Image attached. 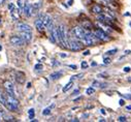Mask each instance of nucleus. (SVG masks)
<instances>
[{
	"instance_id": "1",
	"label": "nucleus",
	"mask_w": 131,
	"mask_h": 122,
	"mask_svg": "<svg viewBox=\"0 0 131 122\" xmlns=\"http://www.w3.org/2000/svg\"><path fill=\"white\" fill-rule=\"evenodd\" d=\"M5 107L9 111H16L19 108V101L14 95H10V94L6 93V104H5Z\"/></svg>"
},
{
	"instance_id": "2",
	"label": "nucleus",
	"mask_w": 131,
	"mask_h": 122,
	"mask_svg": "<svg viewBox=\"0 0 131 122\" xmlns=\"http://www.w3.org/2000/svg\"><path fill=\"white\" fill-rule=\"evenodd\" d=\"M94 34L98 37V39H100V40H103V41H110L111 40V36H108L107 33L105 31H103L102 29H96Z\"/></svg>"
},
{
	"instance_id": "3",
	"label": "nucleus",
	"mask_w": 131,
	"mask_h": 122,
	"mask_svg": "<svg viewBox=\"0 0 131 122\" xmlns=\"http://www.w3.org/2000/svg\"><path fill=\"white\" fill-rule=\"evenodd\" d=\"M51 39H52L53 42H57V43L61 42V38H60L59 31H58L57 27H53L51 29Z\"/></svg>"
},
{
	"instance_id": "4",
	"label": "nucleus",
	"mask_w": 131,
	"mask_h": 122,
	"mask_svg": "<svg viewBox=\"0 0 131 122\" xmlns=\"http://www.w3.org/2000/svg\"><path fill=\"white\" fill-rule=\"evenodd\" d=\"M9 41L12 45H15V46H23L25 43V40L23 38H22L21 36H17V35H14V36L10 37Z\"/></svg>"
},
{
	"instance_id": "5",
	"label": "nucleus",
	"mask_w": 131,
	"mask_h": 122,
	"mask_svg": "<svg viewBox=\"0 0 131 122\" xmlns=\"http://www.w3.org/2000/svg\"><path fill=\"white\" fill-rule=\"evenodd\" d=\"M72 33L73 34L78 37V38H80V39H82L84 36H85V30L82 28V27H74L73 29H72Z\"/></svg>"
},
{
	"instance_id": "6",
	"label": "nucleus",
	"mask_w": 131,
	"mask_h": 122,
	"mask_svg": "<svg viewBox=\"0 0 131 122\" xmlns=\"http://www.w3.org/2000/svg\"><path fill=\"white\" fill-rule=\"evenodd\" d=\"M4 87H5V89H6V93L15 96V88H14V85H13L12 82L5 81L4 82Z\"/></svg>"
},
{
	"instance_id": "7",
	"label": "nucleus",
	"mask_w": 131,
	"mask_h": 122,
	"mask_svg": "<svg viewBox=\"0 0 131 122\" xmlns=\"http://www.w3.org/2000/svg\"><path fill=\"white\" fill-rule=\"evenodd\" d=\"M58 31H59V35H60V38H61V42H62V41H67L65 27H64L63 25H60V26L58 27ZM61 42H60V43H61Z\"/></svg>"
},
{
	"instance_id": "8",
	"label": "nucleus",
	"mask_w": 131,
	"mask_h": 122,
	"mask_svg": "<svg viewBox=\"0 0 131 122\" xmlns=\"http://www.w3.org/2000/svg\"><path fill=\"white\" fill-rule=\"evenodd\" d=\"M68 45H69V49L71 51H80L83 49V45H81V43L76 42V41H73V40L69 41Z\"/></svg>"
},
{
	"instance_id": "9",
	"label": "nucleus",
	"mask_w": 131,
	"mask_h": 122,
	"mask_svg": "<svg viewBox=\"0 0 131 122\" xmlns=\"http://www.w3.org/2000/svg\"><path fill=\"white\" fill-rule=\"evenodd\" d=\"M23 10H24V14L26 15V17H30L32 15V12H33V6L30 5L29 3H25Z\"/></svg>"
},
{
	"instance_id": "10",
	"label": "nucleus",
	"mask_w": 131,
	"mask_h": 122,
	"mask_svg": "<svg viewBox=\"0 0 131 122\" xmlns=\"http://www.w3.org/2000/svg\"><path fill=\"white\" fill-rule=\"evenodd\" d=\"M17 28H18L20 31H26V32H31V30H32V28H31L29 25L25 24V23H19V24L17 25Z\"/></svg>"
},
{
	"instance_id": "11",
	"label": "nucleus",
	"mask_w": 131,
	"mask_h": 122,
	"mask_svg": "<svg viewBox=\"0 0 131 122\" xmlns=\"http://www.w3.org/2000/svg\"><path fill=\"white\" fill-rule=\"evenodd\" d=\"M21 37L25 40V42H29L32 39V34H31V32L21 31Z\"/></svg>"
},
{
	"instance_id": "12",
	"label": "nucleus",
	"mask_w": 131,
	"mask_h": 122,
	"mask_svg": "<svg viewBox=\"0 0 131 122\" xmlns=\"http://www.w3.org/2000/svg\"><path fill=\"white\" fill-rule=\"evenodd\" d=\"M42 18H43V15H40L39 18L35 21V27H36L37 30H39V31H42L43 28H45V26H43V24H42Z\"/></svg>"
},
{
	"instance_id": "13",
	"label": "nucleus",
	"mask_w": 131,
	"mask_h": 122,
	"mask_svg": "<svg viewBox=\"0 0 131 122\" xmlns=\"http://www.w3.org/2000/svg\"><path fill=\"white\" fill-rule=\"evenodd\" d=\"M16 80L19 84H23L25 82V75L21 71H18L17 75H16Z\"/></svg>"
},
{
	"instance_id": "14",
	"label": "nucleus",
	"mask_w": 131,
	"mask_h": 122,
	"mask_svg": "<svg viewBox=\"0 0 131 122\" xmlns=\"http://www.w3.org/2000/svg\"><path fill=\"white\" fill-rule=\"evenodd\" d=\"M91 10H92V12H93L94 14H102V12H103V8H102L100 5L95 4V5H93V6H92Z\"/></svg>"
},
{
	"instance_id": "15",
	"label": "nucleus",
	"mask_w": 131,
	"mask_h": 122,
	"mask_svg": "<svg viewBox=\"0 0 131 122\" xmlns=\"http://www.w3.org/2000/svg\"><path fill=\"white\" fill-rule=\"evenodd\" d=\"M62 75H63V72H62V71H56V72L52 74L50 78H51L52 80H58V79H60V78L62 77Z\"/></svg>"
},
{
	"instance_id": "16",
	"label": "nucleus",
	"mask_w": 131,
	"mask_h": 122,
	"mask_svg": "<svg viewBox=\"0 0 131 122\" xmlns=\"http://www.w3.org/2000/svg\"><path fill=\"white\" fill-rule=\"evenodd\" d=\"M83 27L90 30V29L93 28V25H92V23H91L89 20H86V21H83Z\"/></svg>"
},
{
	"instance_id": "17",
	"label": "nucleus",
	"mask_w": 131,
	"mask_h": 122,
	"mask_svg": "<svg viewBox=\"0 0 131 122\" xmlns=\"http://www.w3.org/2000/svg\"><path fill=\"white\" fill-rule=\"evenodd\" d=\"M71 87H72V81H70L69 83H67L66 85H65V86L63 87V92H67Z\"/></svg>"
},
{
	"instance_id": "18",
	"label": "nucleus",
	"mask_w": 131,
	"mask_h": 122,
	"mask_svg": "<svg viewBox=\"0 0 131 122\" xmlns=\"http://www.w3.org/2000/svg\"><path fill=\"white\" fill-rule=\"evenodd\" d=\"M28 114H29L30 120L33 119V118H34V115H35V111H34V109H30V110L28 111Z\"/></svg>"
},
{
	"instance_id": "19",
	"label": "nucleus",
	"mask_w": 131,
	"mask_h": 122,
	"mask_svg": "<svg viewBox=\"0 0 131 122\" xmlns=\"http://www.w3.org/2000/svg\"><path fill=\"white\" fill-rule=\"evenodd\" d=\"M86 93L88 94V95H92V94H94V93H95V89H94L93 87H89L88 89L86 90Z\"/></svg>"
},
{
	"instance_id": "20",
	"label": "nucleus",
	"mask_w": 131,
	"mask_h": 122,
	"mask_svg": "<svg viewBox=\"0 0 131 122\" xmlns=\"http://www.w3.org/2000/svg\"><path fill=\"white\" fill-rule=\"evenodd\" d=\"M51 114V109L50 108H47V109H45L42 111V115H45V116H48V115H50Z\"/></svg>"
},
{
	"instance_id": "21",
	"label": "nucleus",
	"mask_w": 131,
	"mask_h": 122,
	"mask_svg": "<svg viewBox=\"0 0 131 122\" xmlns=\"http://www.w3.org/2000/svg\"><path fill=\"white\" fill-rule=\"evenodd\" d=\"M82 77H84V74H80V75L73 76V77H71V78H70V81H73V80H75V79H81Z\"/></svg>"
},
{
	"instance_id": "22",
	"label": "nucleus",
	"mask_w": 131,
	"mask_h": 122,
	"mask_svg": "<svg viewBox=\"0 0 131 122\" xmlns=\"http://www.w3.org/2000/svg\"><path fill=\"white\" fill-rule=\"evenodd\" d=\"M32 6H33V10H34V9H38V8L41 6V1H39V2H35Z\"/></svg>"
},
{
	"instance_id": "23",
	"label": "nucleus",
	"mask_w": 131,
	"mask_h": 122,
	"mask_svg": "<svg viewBox=\"0 0 131 122\" xmlns=\"http://www.w3.org/2000/svg\"><path fill=\"white\" fill-rule=\"evenodd\" d=\"M34 68H35L36 70H41V69L43 68V66H42V64H40V63H38V64H36V65L34 66Z\"/></svg>"
},
{
	"instance_id": "24",
	"label": "nucleus",
	"mask_w": 131,
	"mask_h": 122,
	"mask_svg": "<svg viewBox=\"0 0 131 122\" xmlns=\"http://www.w3.org/2000/svg\"><path fill=\"white\" fill-rule=\"evenodd\" d=\"M81 66H82V68H83V69L87 68V67H88V62H87V61H83L82 64H81Z\"/></svg>"
},
{
	"instance_id": "25",
	"label": "nucleus",
	"mask_w": 131,
	"mask_h": 122,
	"mask_svg": "<svg viewBox=\"0 0 131 122\" xmlns=\"http://www.w3.org/2000/svg\"><path fill=\"white\" fill-rule=\"evenodd\" d=\"M111 61H112L111 58H104V59H103V63H104V64H110Z\"/></svg>"
},
{
	"instance_id": "26",
	"label": "nucleus",
	"mask_w": 131,
	"mask_h": 122,
	"mask_svg": "<svg viewBox=\"0 0 131 122\" xmlns=\"http://www.w3.org/2000/svg\"><path fill=\"white\" fill-rule=\"evenodd\" d=\"M118 120H119V121H122V122H125L127 119H126V117H124V116H120V117L118 118Z\"/></svg>"
},
{
	"instance_id": "27",
	"label": "nucleus",
	"mask_w": 131,
	"mask_h": 122,
	"mask_svg": "<svg viewBox=\"0 0 131 122\" xmlns=\"http://www.w3.org/2000/svg\"><path fill=\"white\" fill-rule=\"evenodd\" d=\"M116 52H117V50L115 49V50H113V51H107L106 54H107V55H111V54H115Z\"/></svg>"
},
{
	"instance_id": "28",
	"label": "nucleus",
	"mask_w": 131,
	"mask_h": 122,
	"mask_svg": "<svg viewBox=\"0 0 131 122\" xmlns=\"http://www.w3.org/2000/svg\"><path fill=\"white\" fill-rule=\"evenodd\" d=\"M130 70H131V68H130V67H128V66L124 67V71H125V72H129Z\"/></svg>"
},
{
	"instance_id": "29",
	"label": "nucleus",
	"mask_w": 131,
	"mask_h": 122,
	"mask_svg": "<svg viewBox=\"0 0 131 122\" xmlns=\"http://www.w3.org/2000/svg\"><path fill=\"white\" fill-rule=\"evenodd\" d=\"M14 7H15V6H14V4H13V3H9V4H8V9H9V10H12Z\"/></svg>"
},
{
	"instance_id": "30",
	"label": "nucleus",
	"mask_w": 131,
	"mask_h": 122,
	"mask_svg": "<svg viewBox=\"0 0 131 122\" xmlns=\"http://www.w3.org/2000/svg\"><path fill=\"white\" fill-rule=\"evenodd\" d=\"M17 3H18V6L20 7V9H22V6H23V5H22V1H21V0H19Z\"/></svg>"
},
{
	"instance_id": "31",
	"label": "nucleus",
	"mask_w": 131,
	"mask_h": 122,
	"mask_svg": "<svg viewBox=\"0 0 131 122\" xmlns=\"http://www.w3.org/2000/svg\"><path fill=\"white\" fill-rule=\"evenodd\" d=\"M68 66H69V67H70V68H72V69H76V65H73V64L71 65V64H69Z\"/></svg>"
},
{
	"instance_id": "32",
	"label": "nucleus",
	"mask_w": 131,
	"mask_h": 122,
	"mask_svg": "<svg viewBox=\"0 0 131 122\" xmlns=\"http://www.w3.org/2000/svg\"><path fill=\"white\" fill-rule=\"evenodd\" d=\"M119 104H120V106H124L125 102L123 101V99H120V102H119Z\"/></svg>"
},
{
	"instance_id": "33",
	"label": "nucleus",
	"mask_w": 131,
	"mask_h": 122,
	"mask_svg": "<svg viewBox=\"0 0 131 122\" xmlns=\"http://www.w3.org/2000/svg\"><path fill=\"white\" fill-rule=\"evenodd\" d=\"M3 115H4L3 110H2V109H0V117H1V116H3Z\"/></svg>"
},
{
	"instance_id": "34",
	"label": "nucleus",
	"mask_w": 131,
	"mask_h": 122,
	"mask_svg": "<svg viewBox=\"0 0 131 122\" xmlns=\"http://www.w3.org/2000/svg\"><path fill=\"white\" fill-rule=\"evenodd\" d=\"M89 54H90V51H89V50H88V51H85V52H84V55H85V56H87V55H89Z\"/></svg>"
},
{
	"instance_id": "35",
	"label": "nucleus",
	"mask_w": 131,
	"mask_h": 122,
	"mask_svg": "<svg viewBox=\"0 0 131 122\" xmlns=\"http://www.w3.org/2000/svg\"><path fill=\"white\" fill-rule=\"evenodd\" d=\"M73 3V0H68V5H71Z\"/></svg>"
},
{
	"instance_id": "36",
	"label": "nucleus",
	"mask_w": 131,
	"mask_h": 122,
	"mask_svg": "<svg viewBox=\"0 0 131 122\" xmlns=\"http://www.w3.org/2000/svg\"><path fill=\"white\" fill-rule=\"evenodd\" d=\"M71 121H72V122H78V121H80V120L75 118V119H71Z\"/></svg>"
},
{
	"instance_id": "37",
	"label": "nucleus",
	"mask_w": 131,
	"mask_h": 122,
	"mask_svg": "<svg viewBox=\"0 0 131 122\" xmlns=\"http://www.w3.org/2000/svg\"><path fill=\"white\" fill-rule=\"evenodd\" d=\"M100 111H101V113H102V114H104V115L106 114V112H105V110H103V109H102V110H100Z\"/></svg>"
},
{
	"instance_id": "38",
	"label": "nucleus",
	"mask_w": 131,
	"mask_h": 122,
	"mask_svg": "<svg viewBox=\"0 0 131 122\" xmlns=\"http://www.w3.org/2000/svg\"><path fill=\"white\" fill-rule=\"evenodd\" d=\"M60 56H61V57H66V54H61Z\"/></svg>"
},
{
	"instance_id": "39",
	"label": "nucleus",
	"mask_w": 131,
	"mask_h": 122,
	"mask_svg": "<svg viewBox=\"0 0 131 122\" xmlns=\"http://www.w3.org/2000/svg\"><path fill=\"white\" fill-rule=\"evenodd\" d=\"M30 87H31V83H28L27 84V88H30Z\"/></svg>"
},
{
	"instance_id": "40",
	"label": "nucleus",
	"mask_w": 131,
	"mask_h": 122,
	"mask_svg": "<svg viewBox=\"0 0 131 122\" xmlns=\"http://www.w3.org/2000/svg\"><path fill=\"white\" fill-rule=\"evenodd\" d=\"M126 109H127V110H131V106H127Z\"/></svg>"
},
{
	"instance_id": "41",
	"label": "nucleus",
	"mask_w": 131,
	"mask_h": 122,
	"mask_svg": "<svg viewBox=\"0 0 131 122\" xmlns=\"http://www.w3.org/2000/svg\"><path fill=\"white\" fill-rule=\"evenodd\" d=\"M91 65H92V66H95V65H96V62H92V64H91Z\"/></svg>"
},
{
	"instance_id": "42",
	"label": "nucleus",
	"mask_w": 131,
	"mask_h": 122,
	"mask_svg": "<svg viewBox=\"0 0 131 122\" xmlns=\"http://www.w3.org/2000/svg\"><path fill=\"white\" fill-rule=\"evenodd\" d=\"M130 53H131V51H130V50H129V51H126V54H130Z\"/></svg>"
},
{
	"instance_id": "43",
	"label": "nucleus",
	"mask_w": 131,
	"mask_h": 122,
	"mask_svg": "<svg viewBox=\"0 0 131 122\" xmlns=\"http://www.w3.org/2000/svg\"><path fill=\"white\" fill-rule=\"evenodd\" d=\"M99 121H100V122H103V121H105V119H99Z\"/></svg>"
},
{
	"instance_id": "44",
	"label": "nucleus",
	"mask_w": 131,
	"mask_h": 122,
	"mask_svg": "<svg viewBox=\"0 0 131 122\" xmlns=\"http://www.w3.org/2000/svg\"><path fill=\"white\" fill-rule=\"evenodd\" d=\"M1 50H2V47H1V46H0V51H1Z\"/></svg>"
},
{
	"instance_id": "45",
	"label": "nucleus",
	"mask_w": 131,
	"mask_h": 122,
	"mask_svg": "<svg viewBox=\"0 0 131 122\" xmlns=\"http://www.w3.org/2000/svg\"><path fill=\"white\" fill-rule=\"evenodd\" d=\"M0 23H1V19H0Z\"/></svg>"
},
{
	"instance_id": "46",
	"label": "nucleus",
	"mask_w": 131,
	"mask_h": 122,
	"mask_svg": "<svg viewBox=\"0 0 131 122\" xmlns=\"http://www.w3.org/2000/svg\"><path fill=\"white\" fill-rule=\"evenodd\" d=\"M0 4H1V2H0Z\"/></svg>"
}]
</instances>
